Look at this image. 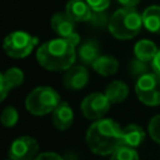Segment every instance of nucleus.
<instances>
[{
    "mask_svg": "<svg viewBox=\"0 0 160 160\" xmlns=\"http://www.w3.org/2000/svg\"><path fill=\"white\" fill-rule=\"evenodd\" d=\"M122 129L112 119L95 120L86 130L85 140L88 148L96 155H111L120 145Z\"/></svg>",
    "mask_w": 160,
    "mask_h": 160,
    "instance_id": "2",
    "label": "nucleus"
},
{
    "mask_svg": "<svg viewBox=\"0 0 160 160\" xmlns=\"http://www.w3.org/2000/svg\"><path fill=\"white\" fill-rule=\"evenodd\" d=\"M89 81V71L82 65H72L69 68L62 78V84L68 90L76 91L82 89Z\"/></svg>",
    "mask_w": 160,
    "mask_h": 160,
    "instance_id": "10",
    "label": "nucleus"
},
{
    "mask_svg": "<svg viewBox=\"0 0 160 160\" xmlns=\"http://www.w3.org/2000/svg\"><path fill=\"white\" fill-rule=\"evenodd\" d=\"M159 49L156 48V45L151 41V40H148V39H142L140 41H138L134 46V54H135V58L141 60V61H145V62H151L154 60V58L156 56Z\"/></svg>",
    "mask_w": 160,
    "mask_h": 160,
    "instance_id": "17",
    "label": "nucleus"
},
{
    "mask_svg": "<svg viewBox=\"0 0 160 160\" xmlns=\"http://www.w3.org/2000/svg\"><path fill=\"white\" fill-rule=\"evenodd\" d=\"M35 160H64V159L54 151H44V152H40L35 158Z\"/></svg>",
    "mask_w": 160,
    "mask_h": 160,
    "instance_id": "25",
    "label": "nucleus"
},
{
    "mask_svg": "<svg viewBox=\"0 0 160 160\" xmlns=\"http://www.w3.org/2000/svg\"><path fill=\"white\" fill-rule=\"evenodd\" d=\"M142 24L146 30L154 34H160V6L151 5L142 11Z\"/></svg>",
    "mask_w": 160,
    "mask_h": 160,
    "instance_id": "19",
    "label": "nucleus"
},
{
    "mask_svg": "<svg viewBox=\"0 0 160 160\" xmlns=\"http://www.w3.org/2000/svg\"><path fill=\"white\" fill-rule=\"evenodd\" d=\"M19 120V112L14 106H6L1 112V124L5 128H12Z\"/></svg>",
    "mask_w": 160,
    "mask_h": 160,
    "instance_id": "21",
    "label": "nucleus"
},
{
    "mask_svg": "<svg viewBox=\"0 0 160 160\" xmlns=\"http://www.w3.org/2000/svg\"><path fill=\"white\" fill-rule=\"evenodd\" d=\"M148 131L150 138L160 145V114L152 116L148 125Z\"/></svg>",
    "mask_w": 160,
    "mask_h": 160,
    "instance_id": "22",
    "label": "nucleus"
},
{
    "mask_svg": "<svg viewBox=\"0 0 160 160\" xmlns=\"http://www.w3.org/2000/svg\"><path fill=\"white\" fill-rule=\"evenodd\" d=\"M129 69H130V72H131L132 75L138 76V78H140L141 75L149 72V71H148L146 62H145V61H141V60H139V59H136V58L130 62Z\"/></svg>",
    "mask_w": 160,
    "mask_h": 160,
    "instance_id": "23",
    "label": "nucleus"
},
{
    "mask_svg": "<svg viewBox=\"0 0 160 160\" xmlns=\"http://www.w3.org/2000/svg\"><path fill=\"white\" fill-rule=\"evenodd\" d=\"M91 66L99 75L110 76L118 71L119 61L111 55H100Z\"/></svg>",
    "mask_w": 160,
    "mask_h": 160,
    "instance_id": "16",
    "label": "nucleus"
},
{
    "mask_svg": "<svg viewBox=\"0 0 160 160\" xmlns=\"http://www.w3.org/2000/svg\"><path fill=\"white\" fill-rule=\"evenodd\" d=\"M138 99L148 106L160 105V76L156 72H146L135 82Z\"/></svg>",
    "mask_w": 160,
    "mask_h": 160,
    "instance_id": "6",
    "label": "nucleus"
},
{
    "mask_svg": "<svg viewBox=\"0 0 160 160\" xmlns=\"http://www.w3.org/2000/svg\"><path fill=\"white\" fill-rule=\"evenodd\" d=\"M24 72L19 68H10L0 75V99L4 100L11 89L24 82Z\"/></svg>",
    "mask_w": 160,
    "mask_h": 160,
    "instance_id": "11",
    "label": "nucleus"
},
{
    "mask_svg": "<svg viewBox=\"0 0 160 160\" xmlns=\"http://www.w3.org/2000/svg\"><path fill=\"white\" fill-rule=\"evenodd\" d=\"M142 26V15H140L135 8L129 6L118 9L109 20V31L119 40L135 38Z\"/></svg>",
    "mask_w": 160,
    "mask_h": 160,
    "instance_id": "3",
    "label": "nucleus"
},
{
    "mask_svg": "<svg viewBox=\"0 0 160 160\" xmlns=\"http://www.w3.org/2000/svg\"><path fill=\"white\" fill-rule=\"evenodd\" d=\"M51 114H52L51 115V121H52V125L55 126V129H58L60 131H64V130L69 129L72 125L74 112H72L71 106L68 102L61 101Z\"/></svg>",
    "mask_w": 160,
    "mask_h": 160,
    "instance_id": "13",
    "label": "nucleus"
},
{
    "mask_svg": "<svg viewBox=\"0 0 160 160\" xmlns=\"http://www.w3.org/2000/svg\"><path fill=\"white\" fill-rule=\"evenodd\" d=\"M104 94L106 95V98L110 100L111 104H119V102H122L128 98L129 88L125 82L120 80H114L106 86Z\"/></svg>",
    "mask_w": 160,
    "mask_h": 160,
    "instance_id": "18",
    "label": "nucleus"
},
{
    "mask_svg": "<svg viewBox=\"0 0 160 160\" xmlns=\"http://www.w3.org/2000/svg\"><path fill=\"white\" fill-rule=\"evenodd\" d=\"M65 12L75 22L90 21L94 15V10L85 0H70L65 6Z\"/></svg>",
    "mask_w": 160,
    "mask_h": 160,
    "instance_id": "12",
    "label": "nucleus"
},
{
    "mask_svg": "<svg viewBox=\"0 0 160 160\" xmlns=\"http://www.w3.org/2000/svg\"><path fill=\"white\" fill-rule=\"evenodd\" d=\"M151 69L154 70V72H156L160 76V49H159L156 56L154 58V60L151 61Z\"/></svg>",
    "mask_w": 160,
    "mask_h": 160,
    "instance_id": "26",
    "label": "nucleus"
},
{
    "mask_svg": "<svg viewBox=\"0 0 160 160\" xmlns=\"http://www.w3.org/2000/svg\"><path fill=\"white\" fill-rule=\"evenodd\" d=\"M95 12H102L109 5L110 0H85Z\"/></svg>",
    "mask_w": 160,
    "mask_h": 160,
    "instance_id": "24",
    "label": "nucleus"
},
{
    "mask_svg": "<svg viewBox=\"0 0 160 160\" xmlns=\"http://www.w3.org/2000/svg\"><path fill=\"white\" fill-rule=\"evenodd\" d=\"M39 155V144L31 136H20L15 139L9 148L11 160H35Z\"/></svg>",
    "mask_w": 160,
    "mask_h": 160,
    "instance_id": "8",
    "label": "nucleus"
},
{
    "mask_svg": "<svg viewBox=\"0 0 160 160\" xmlns=\"http://www.w3.org/2000/svg\"><path fill=\"white\" fill-rule=\"evenodd\" d=\"M5 160H11V159H10V158H9V159H5Z\"/></svg>",
    "mask_w": 160,
    "mask_h": 160,
    "instance_id": "28",
    "label": "nucleus"
},
{
    "mask_svg": "<svg viewBox=\"0 0 160 160\" xmlns=\"http://www.w3.org/2000/svg\"><path fill=\"white\" fill-rule=\"evenodd\" d=\"M50 26L59 38L70 39L80 42V36L75 32V21L66 12H56L50 20Z\"/></svg>",
    "mask_w": 160,
    "mask_h": 160,
    "instance_id": "9",
    "label": "nucleus"
},
{
    "mask_svg": "<svg viewBox=\"0 0 160 160\" xmlns=\"http://www.w3.org/2000/svg\"><path fill=\"white\" fill-rule=\"evenodd\" d=\"M38 42L39 40L36 36H32L22 30H16L6 35L2 46L8 56L14 59H22L32 51Z\"/></svg>",
    "mask_w": 160,
    "mask_h": 160,
    "instance_id": "5",
    "label": "nucleus"
},
{
    "mask_svg": "<svg viewBox=\"0 0 160 160\" xmlns=\"http://www.w3.org/2000/svg\"><path fill=\"white\" fill-rule=\"evenodd\" d=\"M79 44L65 38L45 41L36 51V60L41 68L49 71H66L74 65L78 55L76 46Z\"/></svg>",
    "mask_w": 160,
    "mask_h": 160,
    "instance_id": "1",
    "label": "nucleus"
},
{
    "mask_svg": "<svg viewBox=\"0 0 160 160\" xmlns=\"http://www.w3.org/2000/svg\"><path fill=\"white\" fill-rule=\"evenodd\" d=\"M110 100L102 92H91L84 98L80 109L82 115L89 120H99L109 111Z\"/></svg>",
    "mask_w": 160,
    "mask_h": 160,
    "instance_id": "7",
    "label": "nucleus"
},
{
    "mask_svg": "<svg viewBox=\"0 0 160 160\" xmlns=\"http://www.w3.org/2000/svg\"><path fill=\"white\" fill-rule=\"evenodd\" d=\"M110 160H139L138 151L134 148L120 145L112 154Z\"/></svg>",
    "mask_w": 160,
    "mask_h": 160,
    "instance_id": "20",
    "label": "nucleus"
},
{
    "mask_svg": "<svg viewBox=\"0 0 160 160\" xmlns=\"http://www.w3.org/2000/svg\"><path fill=\"white\" fill-rule=\"evenodd\" d=\"M122 6H129V8H135L141 0H118Z\"/></svg>",
    "mask_w": 160,
    "mask_h": 160,
    "instance_id": "27",
    "label": "nucleus"
},
{
    "mask_svg": "<svg viewBox=\"0 0 160 160\" xmlns=\"http://www.w3.org/2000/svg\"><path fill=\"white\" fill-rule=\"evenodd\" d=\"M61 102L59 92L50 86H38L25 99L26 110L35 116H44L52 112Z\"/></svg>",
    "mask_w": 160,
    "mask_h": 160,
    "instance_id": "4",
    "label": "nucleus"
},
{
    "mask_svg": "<svg viewBox=\"0 0 160 160\" xmlns=\"http://www.w3.org/2000/svg\"><path fill=\"white\" fill-rule=\"evenodd\" d=\"M78 46V56L80 61L85 65H92L95 60L100 56V48L95 40H85Z\"/></svg>",
    "mask_w": 160,
    "mask_h": 160,
    "instance_id": "15",
    "label": "nucleus"
},
{
    "mask_svg": "<svg viewBox=\"0 0 160 160\" xmlns=\"http://www.w3.org/2000/svg\"><path fill=\"white\" fill-rule=\"evenodd\" d=\"M145 136H146V134L140 125L129 124L125 128H122L121 141H122V145H126V146L135 149L144 142Z\"/></svg>",
    "mask_w": 160,
    "mask_h": 160,
    "instance_id": "14",
    "label": "nucleus"
}]
</instances>
